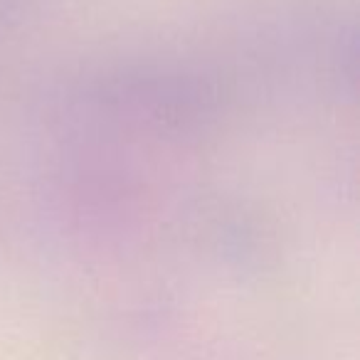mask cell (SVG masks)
<instances>
[{"instance_id":"1","label":"cell","mask_w":360,"mask_h":360,"mask_svg":"<svg viewBox=\"0 0 360 360\" xmlns=\"http://www.w3.org/2000/svg\"><path fill=\"white\" fill-rule=\"evenodd\" d=\"M42 0H0V27H11L27 20L40 11Z\"/></svg>"}]
</instances>
